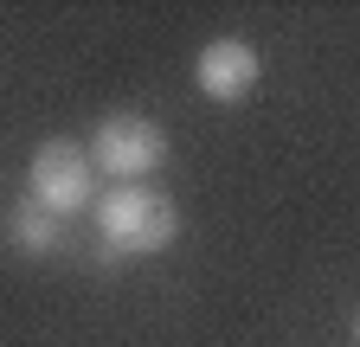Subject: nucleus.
Segmentation results:
<instances>
[{"label": "nucleus", "mask_w": 360, "mask_h": 347, "mask_svg": "<svg viewBox=\"0 0 360 347\" xmlns=\"http://www.w3.org/2000/svg\"><path fill=\"white\" fill-rule=\"evenodd\" d=\"M97 232H103L97 257H110V264L116 257H155L180 238V206H174V193H161L148 181L110 187L97 199Z\"/></svg>", "instance_id": "nucleus-1"}, {"label": "nucleus", "mask_w": 360, "mask_h": 347, "mask_svg": "<svg viewBox=\"0 0 360 347\" xmlns=\"http://www.w3.org/2000/svg\"><path fill=\"white\" fill-rule=\"evenodd\" d=\"M354 341H360V315H354Z\"/></svg>", "instance_id": "nucleus-6"}, {"label": "nucleus", "mask_w": 360, "mask_h": 347, "mask_svg": "<svg viewBox=\"0 0 360 347\" xmlns=\"http://www.w3.org/2000/svg\"><path fill=\"white\" fill-rule=\"evenodd\" d=\"M257 77H264V52L251 46V39H212V46L193 58V84L212 103H245L257 91Z\"/></svg>", "instance_id": "nucleus-4"}, {"label": "nucleus", "mask_w": 360, "mask_h": 347, "mask_svg": "<svg viewBox=\"0 0 360 347\" xmlns=\"http://www.w3.org/2000/svg\"><path fill=\"white\" fill-rule=\"evenodd\" d=\"M103 174H97V161H90V148L84 142H39L32 148V167H26V199H39L45 212H58V219H71V212H97V199H103Z\"/></svg>", "instance_id": "nucleus-2"}, {"label": "nucleus", "mask_w": 360, "mask_h": 347, "mask_svg": "<svg viewBox=\"0 0 360 347\" xmlns=\"http://www.w3.org/2000/svg\"><path fill=\"white\" fill-rule=\"evenodd\" d=\"M90 161H97V174H110L116 187H135V181H148L167 161V129L155 116H142V110H116V116H103L90 129Z\"/></svg>", "instance_id": "nucleus-3"}, {"label": "nucleus", "mask_w": 360, "mask_h": 347, "mask_svg": "<svg viewBox=\"0 0 360 347\" xmlns=\"http://www.w3.org/2000/svg\"><path fill=\"white\" fill-rule=\"evenodd\" d=\"M0 232H7V244L20 257H52L65 244V219H58V212H45L39 199H13L7 219H0Z\"/></svg>", "instance_id": "nucleus-5"}]
</instances>
